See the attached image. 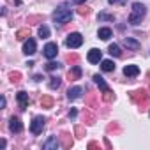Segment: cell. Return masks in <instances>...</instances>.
Instances as JSON below:
<instances>
[{
    "label": "cell",
    "instance_id": "7c38bea8",
    "mask_svg": "<svg viewBox=\"0 0 150 150\" xmlns=\"http://www.w3.org/2000/svg\"><path fill=\"white\" fill-rule=\"evenodd\" d=\"M81 94H83V88L81 87H72V88H69L67 97H69V101H74V99L81 97Z\"/></svg>",
    "mask_w": 150,
    "mask_h": 150
},
{
    "label": "cell",
    "instance_id": "9a60e30c",
    "mask_svg": "<svg viewBox=\"0 0 150 150\" xmlns=\"http://www.w3.org/2000/svg\"><path fill=\"white\" fill-rule=\"evenodd\" d=\"M69 80H80V76H81V69H80V65H72V69L69 71Z\"/></svg>",
    "mask_w": 150,
    "mask_h": 150
},
{
    "label": "cell",
    "instance_id": "4fadbf2b",
    "mask_svg": "<svg viewBox=\"0 0 150 150\" xmlns=\"http://www.w3.org/2000/svg\"><path fill=\"white\" fill-rule=\"evenodd\" d=\"M122 44H124L125 48H129V50H134V51L139 50V46H141V44H139L136 39H132V37H125V39L122 41Z\"/></svg>",
    "mask_w": 150,
    "mask_h": 150
},
{
    "label": "cell",
    "instance_id": "cb8c5ba5",
    "mask_svg": "<svg viewBox=\"0 0 150 150\" xmlns=\"http://www.w3.org/2000/svg\"><path fill=\"white\" fill-rule=\"evenodd\" d=\"M58 67H60V64H57V62H48L46 64V71H55Z\"/></svg>",
    "mask_w": 150,
    "mask_h": 150
},
{
    "label": "cell",
    "instance_id": "d4e9b609",
    "mask_svg": "<svg viewBox=\"0 0 150 150\" xmlns=\"http://www.w3.org/2000/svg\"><path fill=\"white\" fill-rule=\"evenodd\" d=\"M9 78H11V81H13V83H18V81H20V78H21V74H20V72H11V76H9Z\"/></svg>",
    "mask_w": 150,
    "mask_h": 150
},
{
    "label": "cell",
    "instance_id": "ba28073f",
    "mask_svg": "<svg viewBox=\"0 0 150 150\" xmlns=\"http://www.w3.org/2000/svg\"><path fill=\"white\" fill-rule=\"evenodd\" d=\"M35 50H37V46H35V41L28 37V41L23 44V53H25V55H34V53H35Z\"/></svg>",
    "mask_w": 150,
    "mask_h": 150
},
{
    "label": "cell",
    "instance_id": "6da1fadb",
    "mask_svg": "<svg viewBox=\"0 0 150 150\" xmlns=\"http://www.w3.org/2000/svg\"><path fill=\"white\" fill-rule=\"evenodd\" d=\"M53 20H55V23H58V25L69 23V21L72 20V13H71L69 4H62V6L53 13Z\"/></svg>",
    "mask_w": 150,
    "mask_h": 150
},
{
    "label": "cell",
    "instance_id": "ffe728a7",
    "mask_svg": "<svg viewBox=\"0 0 150 150\" xmlns=\"http://www.w3.org/2000/svg\"><path fill=\"white\" fill-rule=\"evenodd\" d=\"M41 106H42V108H51V106H53V99H51L50 96H44V97L41 99Z\"/></svg>",
    "mask_w": 150,
    "mask_h": 150
},
{
    "label": "cell",
    "instance_id": "8fae6325",
    "mask_svg": "<svg viewBox=\"0 0 150 150\" xmlns=\"http://www.w3.org/2000/svg\"><path fill=\"white\" fill-rule=\"evenodd\" d=\"M16 99H18L21 110H27V108H28V101H30V99H28V94H27V92H18Z\"/></svg>",
    "mask_w": 150,
    "mask_h": 150
},
{
    "label": "cell",
    "instance_id": "83f0119b",
    "mask_svg": "<svg viewBox=\"0 0 150 150\" xmlns=\"http://www.w3.org/2000/svg\"><path fill=\"white\" fill-rule=\"evenodd\" d=\"M78 58H80L78 55H69V57H67V62H69V64H72V65H76Z\"/></svg>",
    "mask_w": 150,
    "mask_h": 150
},
{
    "label": "cell",
    "instance_id": "7402d4cb",
    "mask_svg": "<svg viewBox=\"0 0 150 150\" xmlns=\"http://www.w3.org/2000/svg\"><path fill=\"white\" fill-rule=\"evenodd\" d=\"M39 37H42V39H46V37H50V28H48L46 25H42V27H39Z\"/></svg>",
    "mask_w": 150,
    "mask_h": 150
},
{
    "label": "cell",
    "instance_id": "f1b7e54d",
    "mask_svg": "<svg viewBox=\"0 0 150 150\" xmlns=\"http://www.w3.org/2000/svg\"><path fill=\"white\" fill-rule=\"evenodd\" d=\"M78 13H80L81 16H87V14L90 13V9H88V7H80V9H78Z\"/></svg>",
    "mask_w": 150,
    "mask_h": 150
},
{
    "label": "cell",
    "instance_id": "603a6c76",
    "mask_svg": "<svg viewBox=\"0 0 150 150\" xmlns=\"http://www.w3.org/2000/svg\"><path fill=\"white\" fill-rule=\"evenodd\" d=\"M62 139H64V143H62V145H64V148L72 146V139H69V134H67V132H64V134H62Z\"/></svg>",
    "mask_w": 150,
    "mask_h": 150
},
{
    "label": "cell",
    "instance_id": "5b68a950",
    "mask_svg": "<svg viewBox=\"0 0 150 150\" xmlns=\"http://www.w3.org/2000/svg\"><path fill=\"white\" fill-rule=\"evenodd\" d=\"M131 99L138 104H145L148 101V94L145 90H136V92H131Z\"/></svg>",
    "mask_w": 150,
    "mask_h": 150
},
{
    "label": "cell",
    "instance_id": "1f68e13d",
    "mask_svg": "<svg viewBox=\"0 0 150 150\" xmlns=\"http://www.w3.org/2000/svg\"><path fill=\"white\" fill-rule=\"evenodd\" d=\"M99 18H101V20H110V21H113V16H108V14H99Z\"/></svg>",
    "mask_w": 150,
    "mask_h": 150
},
{
    "label": "cell",
    "instance_id": "9c48e42d",
    "mask_svg": "<svg viewBox=\"0 0 150 150\" xmlns=\"http://www.w3.org/2000/svg\"><path fill=\"white\" fill-rule=\"evenodd\" d=\"M9 129H11L13 132H21V129H23L21 120H20L18 117H11V120H9Z\"/></svg>",
    "mask_w": 150,
    "mask_h": 150
},
{
    "label": "cell",
    "instance_id": "2e32d148",
    "mask_svg": "<svg viewBox=\"0 0 150 150\" xmlns=\"http://www.w3.org/2000/svg\"><path fill=\"white\" fill-rule=\"evenodd\" d=\"M94 81L99 85V88L103 90V92H108L110 88H108V85H106V81H104V78L103 76H99V74H96V76H94Z\"/></svg>",
    "mask_w": 150,
    "mask_h": 150
},
{
    "label": "cell",
    "instance_id": "7a4b0ae2",
    "mask_svg": "<svg viewBox=\"0 0 150 150\" xmlns=\"http://www.w3.org/2000/svg\"><path fill=\"white\" fill-rule=\"evenodd\" d=\"M145 14H146L145 6L139 4V2H134V4H132V11H131V14H129V23H131V25H139L141 20L145 18Z\"/></svg>",
    "mask_w": 150,
    "mask_h": 150
},
{
    "label": "cell",
    "instance_id": "ac0fdd59",
    "mask_svg": "<svg viewBox=\"0 0 150 150\" xmlns=\"http://www.w3.org/2000/svg\"><path fill=\"white\" fill-rule=\"evenodd\" d=\"M101 67H103L104 72H111V71H115V64H113L111 60H103V62H101Z\"/></svg>",
    "mask_w": 150,
    "mask_h": 150
},
{
    "label": "cell",
    "instance_id": "30bf717a",
    "mask_svg": "<svg viewBox=\"0 0 150 150\" xmlns=\"http://www.w3.org/2000/svg\"><path fill=\"white\" fill-rule=\"evenodd\" d=\"M58 146H60V143H58L57 136H50V139L46 143H42V148L44 150H57Z\"/></svg>",
    "mask_w": 150,
    "mask_h": 150
},
{
    "label": "cell",
    "instance_id": "d6986e66",
    "mask_svg": "<svg viewBox=\"0 0 150 150\" xmlns=\"http://www.w3.org/2000/svg\"><path fill=\"white\" fill-rule=\"evenodd\" d=\"M108 51H110V55L111 57H120L122 55V51H120V48H118V44H110V48H108Z\"/></svg>",
    "mask_w": 150,
    "mask_h": 150
},
{
    "label": "cell",
    "instance_id": "4dcf8cb0",
    "mask_svg": "<svg viewBox=\"0 0 150 150\" xmlns=\"http://www.w3.org/2000/svg\"><path fill=\"white\" fill-rule=\"evenodd\" d=\"M76 134H78V138H83V136H85L83 127H80V125H78V127H76Z\"/></svg>",
    "mask_w": 150,
    "mask_h": 150
},
{
    "label": "cell",
    "instance_id": "e575fe53",
    "mask_svg": "<svg viewBox=\"0 0 150 150\" xmlns=\"http://www.w3.org/2000/svg\"><path fill=\"white\" fill-rule=\"evenodd\" d=\"M34 80H35V81H41V80H42V76H41V74H35Z\"/></svg>",
    "mask_w": 150,
    "mask_h": 150
},
{
    "label": "cell",
    "instance_id": "5bb4252c",
    "mask_svg": "<svg viewBox=\"0 0 150 150\" xmlns=\"http://www.w3.org/2000/svg\"><path fill=\"white\" fill-rule=\"evenodd\" d=\"M124 74H125V76H138V74H139V67L138 65H125L124 67Z\"/></svg>",
    "mask_w": 150,
    "mask_h": 150
},
{
    "label": "cell",
    "instance_id": "44dd1931",
    "mask_svg": "<svg viewBox=\"0 0 150 150\" xmlns=\"http://www.w3.org/2000/svg\"><path fill=\"white\" fill-rule=\"evenodd\" d=\"M27 37H30L28 28H21V30H18V32H16V39H27Z\"/></svg>",
    "mask_w": 150,
    "mask_h": 150
},
{
    "label": "cell",
    "instance_id": "836d02e7",
    "mask_svg": "<svg viewBox=\"0 0 150 150\" xmlns=\"http://www.w3.org/2000/svg\"><path fill=\"white\" fill-rule=\"evenodd\" d=\"M0 108H6V97L0 99Z\"/></svg>",
    "mask_w": 150,
    "mask_h": 150
},
{
    "label": "cell",
    "instance_id": "277c9868",
    "mask_svg": "<svg viewBox=\"0 0 150 150\" xmlns=\"http://www.w3.org/2000/svg\"><path fill=\"white\" fill-rule=\"evenodd\" d=\"M42 127H44V118H42V117H34V120H32V124H30L32 134H41V132H42Z\"/></svg>",
    "mask_w": 150,
    "mask_h": 150
},
{
    "label": "cell",
    "instance_id": "52a82bcc",
    "mask_svg": "<svg viewBox=\"0 0 150 150\" xmlns=\"http://www.w3.org/2000/svg\"><path fill=\"white\" fill-rule=\"evenodd\" d=\"M87 58H88V62L90 64H99L101 60H103V53H101V50H90L88 51V55H87Z\"/></svg>",
    "mask_w": 150,
    "mask_h": 150
},
{
    "label": "cell",
    "instance_id": "484cf974",
    "mask_svg": "<svg viewBox=\"0 0 150 150\" xmlns=\"http://www.w3.org/2000/svg\"><path fill=\"white\" fill-rule=\"evenodd\" d=\"M60 87V80L58 78H51V81H50V88H58Z\"/></svg>",
    "mask_w": 150,
    "mask_h": 150
},
{
    "label": "cell",
    "instance_id": "3957f363",
    "mask_svg": "<svg viewBox=\"0 0 150 150\" xmlns=\"http://www.w3.org/2000/svg\"><path fill=\"white\" fill-rule=\"evenodd\" d=\"M65 44H67V48L76 50V48H80V46L83 44V35H81L80 32H72V34H69V35H67Z\"/></svg>",
    "mask_w": 150,
    "mask_h": 150
},
{
    "label": "cell",
    "instance_id": "4316f807",
    "mask_svg": "<svg viewBox=\"0 0 150 150\" xmlns=\"http://www.w3.org/2000/svg\"><path fill=\"white\" fill-rule=\"evenodd\" d=\"M103 99H104L106 103H110V101L113 99V92H111V90H108V92H103Z\"/></svg>",
    "mask_w": 150,
    "mask_h": 150
},
{
    "label": "cell",
    "instance_id": "f546056e",
    "mask_svg": "<svg viewBox=\"0 0 150 150\" xmlns=\"http://www.w3.org/2000/svg\"><path fill=\"white\" fill-rule=\"evenodd\" d=\"M108 2L111 6H122V4H125V0H108Z\"/></svg>",
    "mask_w": 150,
    "mask_h": 150
},
{
    "label": "cell",
    "instance_id": "e0dca14e",
    "mask_svg": "<svg viewBox=\"0 0 150 150\" xmlns=\"http://www.w3.org/2000/svg\"><path fill=\"white\" fill-rule=\"evenodd\" d=\"M97 35H99V39H103V41H108L110 37H111V30L110 28H99V32H97Z\"/></svg>",
    "mask_w": 150,
    "mask_h": 150
},
{
    "label": "cell",
    "instance_id": "d590c367",
    "mask_svg": "<svg viewBox=\"0 0 150 150\" xmlns=\"http://www.w3.org/2000/svg\"><path fill=\"white\" fill-rule=\"evenodd\" d=\"M74 4H83V2H87V0H72Z\"/></svg>",
    "mask_w": 150,
    "mask_h": 150
},
{
    "label": "cell",
    "instance_id": "d6a6232c",
    "mask_svg": "<svg viewBox=\"0 0 150 150\" xmlns=\"http://www.w3.org/2000/svg\"><path fill=\"white\" fill-rule=\"evenodd\" d=\"M76 115H78V111L74 110V108H72V110L69 111V117H71V118H76Z\"/></svg>",
    "mask_w": 150,
    "mask_h": 150
},
{
    "label": "cell",
    "instance_id": "8992f818",
    "mask_svg": "<svg viewBox=\"0 0 150 150\" xmlns=\"http://www.w3.org/2000/svg\"><path fill=\"white\" fill-rule=\"evenodd\" d=\"M57 53H58V46L55 44V42H48L46 46H44V57L46 58H55L57 57Z\"/></svg>",
    "mask_w": 150,
    "mask_h": 150
}]
</instances>
